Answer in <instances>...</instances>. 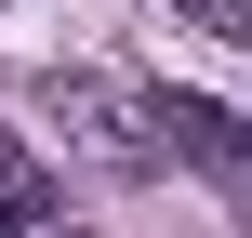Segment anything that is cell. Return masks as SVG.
<instances>
[{
  "mask_svg": "<svg viewBox=\"0 0 252 238\" xmlns=\"http://www.w3.org/2000/svg\"><path fill=\"white\" fill-rule=\"evenodd\" d=\"M239 212H252V185H239Z\"/></svg>",
  "mask_w": 252,
  "mask_h": 238,
  "instance_id": "obj_4",
  "label": "cell"
},
{
  "mask_svg": "<svg viewBox=\"0 0 252 238\" xmlns=\"http://www.w3.org/2000/svg\"><path fill=\"white\" fill-rule=\"evenodd\" d=\"M27 225H53V172L27 146H0V238H27Z\"/></svg>",
  "mask_w": 252,
  "mask_h": 238,
  "instance_id": "obj_2",
  "label": "cell"
},
{
  "mask_svg": "<svg viewBox=\"0 0 252 238\" xmlns=\"http://www.w3.org/2000/svg\"><path fill=\"white\" fill-rule=\"evenodd\" d=\"M173 13H186L199 40H252V0H173Z\"/></svg>",
  "mask_w": 252,
  "mask_h": 238,
  "instance_id": "obj_3",
  "label": "cell"
},
{
  "mask_svg": "<svg viewBox=\"0 0 252 238\" xmlns=\"http://www.w3.org/2000/svg\"><path fill=\"white\" fill-rule=\"evenodd\" d=\"M146 132H159L173 159H199L213 185H252V119H239V106H213V93H159Z\"/></svg>",
  "mask_w": 252,
  "mask_h": 238,
  "instance_id": "obj_1",
  "label": "cell"
}]
</instances>
